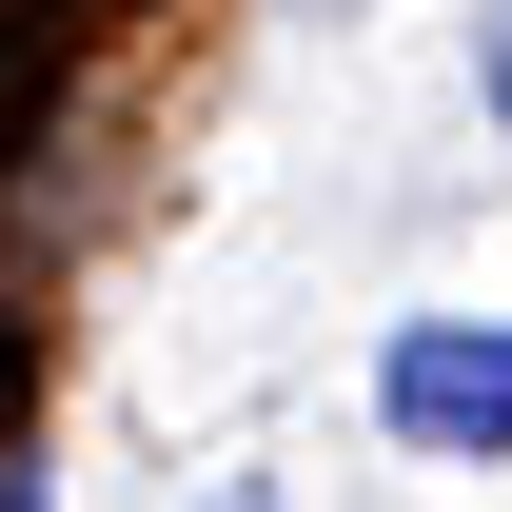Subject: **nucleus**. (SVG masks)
I'll return each mask as SVG.
<instances>
[{
	"label": "nucleus",
	"mask_w": 512,
	"mask_h": 512,
	"mask_svg": "<svg viewBox=\"0 0 512 512\" xmlns=\"http://www.w3.org/2000/svg\"><path fill=\"white\" fill-rule=\"evenodd\" d=\"M375 414H394L414 453H512V335H493V316H414V335L375 355Z\"/></svg>",
	"instance_id": "nucleus-1"
},
{
	"label": "nucleus",
	"mask_w": 512,
	"mask_h": 512,
	"mask_svg": "<svg viewBox=\"0 0 512 512\" xmlns=\"http://www.w3.org/2000/svg\"><path fill=\"white\" fill-rule=\"evenodd\" d=\"M493 119H512V0H493Z\"/></svg>",
	"instance_id": "nucleus-2"
},
{
	"label": "nucleus",
	"mask_w": 512,
	"mask_h": 512,
	"mask_svg": "<svg viewBox=\"0 0 512 512\" xmlns=\"http://www.w3.org/2000/svg\"><path fill=\"white\" fill-rule=\"evenodd\" d=\"M0 512H40V473H0Z\"/></svg>",
	"instance_id": "nucleus-3"
}]
</instances>
